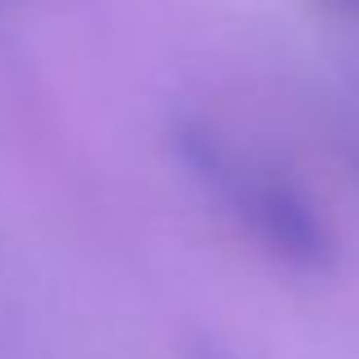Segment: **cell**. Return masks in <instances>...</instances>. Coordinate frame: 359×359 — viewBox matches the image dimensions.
Wrapping results in <instances>:
<instances>
[{"mask_svg":"<svg viewBox=\"0 0 359 359\" xmlns=\"http://www.w3.org/2000/svg\"><path fill=\"white\" fill-rule=\"evenodd\" d=\"M177 150H182V164L191 168L196 182L269 255L305 273H318L332 264V232L291 182H282L278 173L232 150L219 132L187 128L177 137Z\"/></svg>","mask_w":359,"mask_h":359,"instance_id":"1","label":"cell"},{"mask_svg":"<svg viewBox=\"0 0 359 359\" xmlns=\"http://www.w3.org/2000/svg\"><path fill=\"white\" fill-rule=\"evenodd\" d=\"M341 5H355V9H359V0H341Z\"/></svg>","mask_w":359,"mask_h":359,"instance_id":"2","label":"cell"},{"mask_svg":"<svg viewBox=\"0 0 359 359\" xmlns=\"http://www.w3.org/2000/svg\"><path fill=\"white\" fill-rule=\"evenodd\" d=\"M205 359H228V355H205Z\"/></svg>","mask_w":359,"mask_h":359,"instance_id":"3","label":"cell"}]
</instances>
